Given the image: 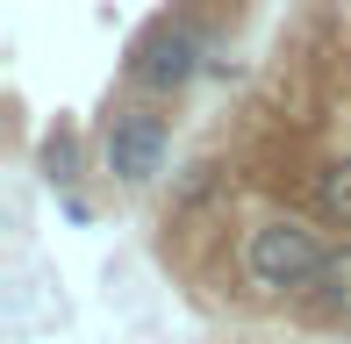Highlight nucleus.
Segmentation results:
<instances>
[{
    "instance_id": "f257e3e1",
    "label": "nucleus",
    "mask_w": 351,
    "mask_h": 344,
    "mask_svg": "<svg viewBox=\"0 0 351 344\" xmlns=\"http://www.w3.org/2000/svg\"><path fill=\"white\" fill-rule=\"evenodd\" d=\"M237 265H244L251 294H273V302H308L315 280H323L330 265V244L315 237L301 215H265V223L244 230V244H237Z\"/></svg>"
},
{
    "instance_id": "f03ea898",
    "label": "nucleus",
    "mask_w": 351,
    "mask_h": 344,
    "mask_svg": "<svg viewBox=\"0 0 351 344\" xmlns=\"http://www.w3.org/2000/svg\"><path fill=\"white\" fill-rule=\"evenodd\" d=\"M130 86L136 93H180V86H194L201 72H208V29H201V14H158L151 29L130 43Z\"/></svg>"
},
{
    "instance_id": "7ed1b4c3",
    "label": "nucleus",
    "mask_w": 351,
    "mask_h": 344,
    "mask_svg": "<svg viewBox=\"0 0 351 344\" xmlns=\"http://www.w3.org/2000/svg\"><path fill=\"white\" fill-rule=\"evenodd\" d=\"M172 158V122L158 115V108H115V115L101 122V165H108V180H122V186H143V180H158Z\"/></svg>"
},
{
    "instance_id": "20e7f679",
    "label": "nucleus",
    "mask_w": 351,
    "mask_h": 344,
    "mask_svg": "<svg viewBox=\"0 0 351 344\" xmlns=\"http://www.w3.org/2000/svg\"><path fill=\"white\" fill-rule=\"evenodd\" d=\"M308 208L330 230H351V151H337V158H323L308 172Z\"/></svg>"
},
{
    "instance_id": "39448f33",
    "label": "nucleus",
    "mask_w": 351,
    "mask_h": 344,
    "mask_svg": "<svg viewBox=\"0 0 351 344\" xmlns=\"http://www.w3.org/2000/svg\"><path fill=\"white\" fill-rule=\"evenodd\" d=\"M308 308L323 323H351V244H337L323 265V280H315V294H308Z\"/></svg>"
},
{
    "instance_id": "423d86ee",
    "label": "nucleus",
    "mask_w": 351,
    "mask_h": 344,
    "mask_svg": "<svg viewBox=\"0 0 351 344\" xmlns=\"http://www.w3.org/2000/svg\"><path fill=\"white\" fill-rule=\"evenodd\" d=\"M43 172H51V186H72L79 180V136L72 130H51V136H43Z\"/></svg>"
},
{
    "instance_id": "0eeeda50",
    "label": "nucleus",
    "mask_w": 351,
    "mask_h": 344,
    "mask_svg": "<svg viewBox=\"0 0 351 344\" xmlns=\"http://www.w3.org/2000/svg\"><path fill=\"white\" fill-rule=\"evenodd\" d=\"M215 186H222V165H186V180L172 186V208H201Z\"/></svg>"
}]
</instances>
